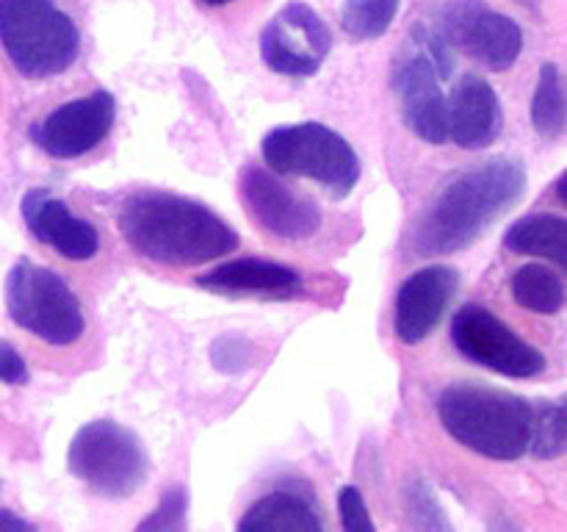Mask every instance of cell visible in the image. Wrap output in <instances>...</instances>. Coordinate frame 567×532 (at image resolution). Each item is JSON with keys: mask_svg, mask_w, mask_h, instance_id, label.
<instances>
[{"mask_svg": "<svg viewBox=\"0 0 567 532\" xmlns=\"http://www.w3.org/2000/svg\"><path fill=\"white\" fill-rule=\"evenodd\" d=\"M338 515H341L343 530L349 532H374V519H371L365 499L358 485H343L338 491Z\"/></svg>", "mask_w": 567, "mask_h": 532, "instance_id": "25", "label": "cell"}, {"mask_svg": "<svg viewBox=\"0 0 567 532\" xmlns=\"http://www.w3.org/2000/svg\"><path fill=\"white\" fill-rule=\"evenodd\" d=\"M452 341L465 360L496 375L529 380L543 375L546 358L485 305H463L452 319Z\"/></svg>", "mask_w": 567, "mask_h": 532, "instance_id": "9", "label": "cell"}, {"mask_svg": "<svg viewBox=\"0 0 567 532\" xmlns=\"http://www.w3.org/2000/svg\"><path fill=\"white\" fill-rule=\"evenodd\" d=\"M532 122L540 136L559 139L565 133V83L557 64H543L532 100Z\"/></svg>", "mask_w": 567, "mask_h": 532, "instance_id": "21", "label": "cell"}, {"mask_svg": "<svg viewBox=\"0 0 567 532\" xmlns=\"http://www.w3.org/2000/svg\"><path fill=\"white\" fill-rule=\"evenodd\" d=\"M75 480L103 499H127L147 482L150 454L142 438L111 419H97L75 432L66 452Z\"/></svg>", "mask_w": 567, "mask_h": 532, "instance_id": "6", "label": "cell"}, {"mask_svg": "<svg viewBox=\"0 0 567 532\" xmlns=\"http://www.w3.org/2000/svg\"><path fill=\"white\" fill-rule=\"evenodd\" d=\"M504 247L520 255H540L559 269L567 266V222L557 214H532L504 233Z\"/></svg>", "mask_w": 567, "mask_h": 532, "instance_id": "19", "label": "cell"}, {"mask_svg": "<svg viewBox=\"0 0 567 532\" xmlns=\"http://www.w3.org/2000/svg\"><path fill=\"white\" fill-rule=\"evenodd\" d=\"M260 153L277 175L308 177L336 200L349 197L360 181V158L354 147L321 122L275 127L260 144Z\"/></svg>", "mask_w": 567, "mask_h": 532, "instance_id": "5", "label": "cell"}, {"mask_svg": "<svg viewBox=\"0 0 567 532\" xmlns=\"http://www.w3.org/2000/svg\"><path fill=\"white\" fill-rule=\"evenodd\" d=\"M460 275L452 266H424L402 283L393 310V330L402 344H421L441 325L443 314L457 294Z\"/></svg>", "mask_w": 567, "mask_h": 532, "instance_id": "14", "label": "cell"}, {"mask_svg": "<svg viewBox=\"0 0 567 532\" xmlns=\"http://www.w3.org/2000/svg\"><path fill=\"white\" fill-rule=\"evenodd\" d=\"M443 39L493 72L509 70L524 50V31L513 17L485 0H446L441 11Z\"/></svg>", "mask_w": 567, "mask_h": 532, "instance_id": "10", "label": "cell"}, {"mask_svg": "<svg viewBox=\"0 0 567 532\" xmlns=\"http://www.w3.org/2000/svg\"><path fill=\"white\" fill-rule=\"evenodd\" d=\"M116 225L133 253L164 266H199L238 247V233L208 205L169 192L122 200Z\"/></svg>", "mask_w": 567, "mask_h": 532, "instance_id": "1", "label": "cell"}, {"mask_svg": "<svg viewBox=\"0 0 567 532\" xmlns=\"http://www.w3.org/2000/svg\"><path fill=\"white\" fill-rule=\"evenodd\" d=\"M557 197H559V203H567V197H565V175H559V181H557Z\"/></svg>", "mask_w": 567, "mask_h": 532, "instance_id": "28", "label": "cell"}, {"mask_svg": "<svg viewBox=\"0 0 567 532\" xmlns=\"http://www.w3.org/2000/svg\"><path fill=\"white\" fill-rule=\"evenodd\" d=\"M0 382H6V386H25L28 382L25 360L6 341H0Z\"/></svg>", "mask_w": 567, "mask_h": 532, "instance_id": "26", "label": "cell"}, {"mask_svg": "<svg viewBox=\"0 0 567 532\" xmlns=\"http://www.w3.org/2000/svg\"><path fill=\"white\" fill-rule=\"evenodd\" d=\"M529 449L535 458L554 460L563 458L567 449L565 436V405L563 402H540L532 419Z\"/></svg>", "mask_w": 567, "mask_h": 532, "instance_id": "23", "label": "cell"}, {"mask_svg": "<svg viewBox=\"0 0 567 532\" xmlns=\"http://www.w3.org/2000/svg\"><path fill=\"white\" fill-rule=\"evenodd\" d=\"M0 48L25 78H53L81 53V33L55 0H0Z\"/></svg>", "mask_w": 567, "mask_h": 532, "instance_id": "4", "label": "cell"}, {"mask_svg": "<svg viewBox=\"0 0 567 532\" xmlns=\"http://www.w3.org/2000/svg\"><path fill=\"white\" fill-rule=\"evenodd\" d=\"M22 219L28 231L70 260H89L100 253V233L83 216H75L70 205L48 188H31L22 197Z\"/></svg>", "mask_w": 567, "mask_h": 532, "instance_id": "15", "label": "cell"}, {"mask_svg": "<svg viewBox=\"0 0 567 532\" xmlns=\"http://www.w3.org/2000/svg\"><path fill=\"white\" fill-rule=\"evenodd\" d=\"M449 75L452 55L443 33L419 28L393 70V89L402 105L404 125L430 144L449 142V94L441 89V81Z\"/></svg>", "mask_w": 567, "mask_h": 532, "instance_id": "7", "label": "cell"}, {"mask_svg": "<svg viewBox=\"0 0 567 532\" xmlns=\"http://www.w3.org/2000/svg\"><path fill=\"white\" fill-rule=\"evenodd\" d=\"M186 510H188V493L183 485H172L169 491L161 497V504L153 510V515L138 524V532L144 530H161V532H172V530H186Z\"/></svg>", "mask_w": 567, "mask_h": 532, "instance_id": "24", "label": "cell"}, {"mask_svg": "<svg viewBox=\"0 0 567 532\" xmlns=\"http://www.w3.org/2000/svg\"><path fill=\"white\" fill-rule=\"evenodd\" d=\"M515 3L526 6V9H532V11H537V9H540V0H515Z\"/></svg>", "mask_w": 567, "mask_h": 532, "instance_id": "29", "label": "cell"}, {"mask_svg": "<svg viewBox=\"0 0 567 532\" xmlns=\"http://www.w3.org/2000/svg\"><path fill=\"white\" fill-rule=\"evenodd\" d=\"M0 530H33V526L25 519L11 513V510H0Z\"/></svg>", "mask_w": 567, "mask_h": 532, "instance_id": "27", "label": "cell"}, {"mask_svg": "<svg viewBox=\"0 0 567 532\" xmlns=\"http://www.w3.org/2000/svg\"><path fill=\"white\" fill-rule=\"evenodd\" d=\"M244 208L266 233L286 242H302L321 227V211L310 197L293 192L271 172L260 166H244L238 181Z\"/></svg>", "mask_w": 567, "mask_h": 532, "instance_id": "13", "label": "cell"}, {"mask_svg": "<svg viewBox=\"0 0 567 532\" xmlns=\"http://www.w3.org/2000/svg\"><path fill=\"white\" fill-rule=\"evenodd\" d=\"M437 416L449 436L491 460H518L529 452L535 405L491 386L457 382L437 399Z\"/></svg>", "mask_w": 567, "mask_h": 532, "instance_id": "3", "label": "cell"}, {"mask_svg": "<svg viewBox=\"0 0 567 532\" xmlns=\"http://www.w3.org/2000/svg\"><path fill=\"white\" fill-rule=\"evenodd\" d=\"M332 33L321 17L302 0L277 11L260 33V55L266 66L280 75H316L330 55Z\"/></svg>", "mask_w": 567, "mask_h": 532, "instance_id": "11", "label": "cell"}, {"mask_svg": "<svg viewBox=\"0 0 567 532\" xmlns=\"http://www.w3.org/2000/svg\"><path fill=\"white\" fill-rule=\"evenodd\" d=\"M321 526L324 521L316 513L313 502L293 491L266 493L238 521L241 532H319Z\"/></svg>", "mask_w": 567, "mask_h": 532, "instance_id": "18", "label": "cell"}, {"mask_svg": "<svg viewBox=\"0 0 567 532\" xmlns=\"http://www.w3.org/2000/svg\"><path fill=\"white\" fill-rule=\"evenodd\" d=\"M6 308L14 325L50 347H70L83 336L81 303L64 277L22 258L6 275Z\"/></svg>", "mask_w": 567, "mask_h": 532, "instance_id": "8", "label": "cell"}, {"mask_svg": "<svg viewBox=\"0 0 567 532\" xmlns=\"http://www.w3.org/2000/svg\"><path fill=\"white\" fill-rule=\"evenodd\" d=\"M524 192L526 172L515 161L496 158L460 172L419 216L410 231V249L421 258L468 249Z\"/></svg>", "mask_w": 567, "mask_h": 532, "instance_id": "2", "label": "cell"}, {"mask_svg": "<svg viewBox=\"0 0 567 532\" xmlns=\"http://www.w3.org/2000/svg\"><path fill=\"white\" fill-rule=\"evenodd\" d=\"M446 103L449 142L465 150H485L496 142L504 125L502 103H498L496 89L485 78L474 75V72L463 75Z\"/></svg>", "mask_w": 567, "mask_h": 532, "instance_id": "17", "label": "cell"}, {"mask_svg": "<svg viewBox=\"0 0 567 532\" xmlns=\"http://www.w3.org/2000/svg\"><path fill=\"white\" fill-rule=\"evenodd\" d=\"M197 286L225 297L297 299L305 294V280L293 266L266 258H236L197 275Z\"/></svg>", "mask_w": 567, "mask_h": 532, "instance_id": "16", "label": "cell"}, {"mask_svg": "<svg viewBox=\"0 0 567 532\" xmlns=\"http://www.w3.org/2000/svg\"><path fill=\"white\" fill-rule=\"evenodd\" d=\"M116 120V100L109 89L70 100L50 111L42 122L31 127V139L39 150L53 158H81L92 153L109 136Z\"/></svg>", "mask_w": 567, "mask_h": 532, "instance_id": "12", "label": "cell"}, {"mask_svg": "<svg viewBox=\"0 0 567 532\" xmlns=\"http://www.w3.org/2000/svg\"><path fill=\"white\" fill-rule=\"evenodd\" d=\"M402 0H343L341 25L358 42L380 39L393 25Z\"/></svg>", "mask_w": 567, "mask_h": 532, "instance_id": "22", "label": "cell"}, {"mask_svg": "<svg viewBox=\"0 0 567 532\" xmlns=\"http://www.w3.org/2000/svg\"><path fill=\"white\" fill-rule=\"evenodd\" d=\"M513 297L535 314H559L565 305V280L543 264H526L513 275Z\"/></svg>", "mask_w": 567, "mask_h": 532, "instance_id": "20", "label": "cell"}, {"mask_svg": "<svg viewBox=\"0 0 567 532\" xmlns=\"http://www.w3.org/2000/svg\"><path fill=\"white\" fill-rule=\"evenodd\" d=\"M203 3H208V6H227V3H233V0H203Z\"/></svg>", "mask_w": 567, "mask_h": 532, "instance_id": "30", "label": "cell"}]
</instances>
